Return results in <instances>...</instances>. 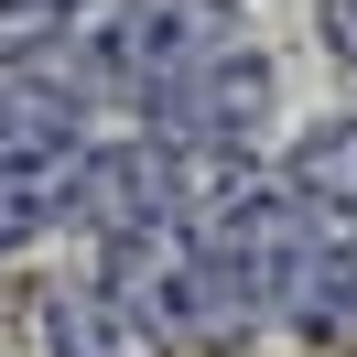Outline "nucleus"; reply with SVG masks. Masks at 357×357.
<instances>
[{"label": "nucleus", "mask_w": 357, "mask_h": 357, "mask_svg": "<svg viewBox=\"0 0 357 357\" xmlns=\"http://www.w3.org/2000/svg\"><path fill=\"white\" fill-rule=\"evenodd\" d=\"M98 282H109L141 325H152L162 357H227L249 325H260V314H249L238 292L206 271L195 227H141V238H109V249H98Z\"/></svg>", "instance_id": "obj_1"}, {"label": "nucleus", "mask_w": 357, "mask_h": 357, "mask_svg": "<svg viewBox=\"0 0 357 357\" xmlns=\"http://www.w3.org/2000/svg\"><path fill=\"white\" fill-rule=\"evenodd\" d=\"M314 238H325V217H314L303 195H292V184H227L217 206H206L195 217V249H206V271H217L227 292H238L249 314H282L292 303V282H303V260H314Z\"/></svg>", "instance_id": "obj_2"}, {"label": "nucleus", "mask_w": 357, "mask_h": 357, "mask_svg": "<svg viewBox=\"0 0 357 357\" xmlns=\"http://www.w3.org/2000/svg\"><path fill=\"white\" fill-rule=\"evenodd\" d=\"M141 119L174 141H217V152H260L271 119H282V66H271L260 44H217L195 54V66L152 76L141 87Z\"/></svg>", "instance_id": "obj_3"}, {"label": "nucleus", "mask_w": 357, "mask_h": 357, "mask_svg": "<svg viewBox=\"0 0 357 357\" xmlns=\"http://www.w3.org/2000/svg\"><path fill=\"white\" fill-rule=\"evenodd\" d=\"M44 347L54 357H162L152 325H141L109 282H54L44 292Z\"/></svg>", "instance_id": "obj_4"}, {"label": "nucleus", "mask_w": 357, "mask_h": 357, "mask_svg": "<svg viewBox=\"0 0 357 357\" xmlns=\"http://www.w3.org/2000/svg\"><path fill=\"white\" fill-rule=\"evenodd\" d=\"M282 184H292L325 227H357V109H347V119H314V130L282 152Z\"/></svg>", "instance_id": "obj_6"}, {"label": "nucleus", "mask_w": 357, "mask_h": 357, "mask_svg": "<svg viewBox=\"0 0 357 357\" xmlns=\"http://www.w3.org/2000/svg\"><path fill=\"white\" fill-rule=\"evenodd\" d=\"M66 195H76V162H66V174H0V249L66 227Z\"/></svg>", "instance_id": "obj_7"}, {"label": "nucleus", "mask_w": 357, "mask_h": 357, "mask_svg": "<svg viewBox=\"0 0 357 357\" xmlns=\"http://www.w3.org/2000/svg\"><path fill=\"white\" fill-rule=\"evenodd\" d=\"M314 33H325L335 66H357V0H314Z\"/></svg>", "instance_id": "obj_8"}, {"label": "nucleus", "mask_w": 357, "mask_h": 357, "mask_svg": "<svg viewBox=\"0 0 357 357\" xmlns=\"http://www.w3.org/2000/svg\"><path fill=\"white\" fill-rule=\"evenodd\" d=\"M282 325L314 335V347H347V335H357V227H325V238H314V260H303V282H292Z\"/></svg>", "instance_id": "obj_5"}]
</instances>
